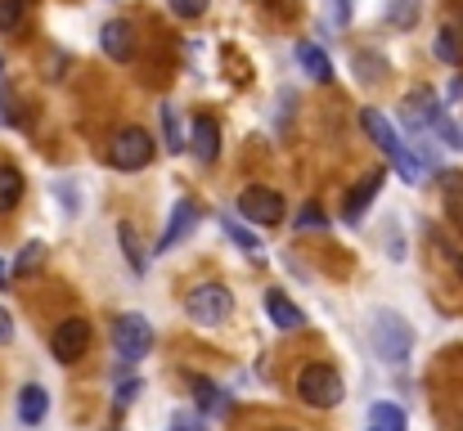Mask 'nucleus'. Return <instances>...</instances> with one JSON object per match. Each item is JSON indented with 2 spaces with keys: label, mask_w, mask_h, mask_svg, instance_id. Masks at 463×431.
<instances>
[{
  "label": "nucleus",
  "mask_w": 463,
  "mask_h": 431,
  "mask_svg": "<svg viewBox=\"0 0 463 431\" xmlns=\"http://www.w3.org/2000/svg\"><path fill=\"white\" fill-rule=\"evenodd\" d=\"M45 414H50V391L45 387H23L18 391V423H27V427H41L45 423Z\"/></svg>",
  "instance_id": "nucleus-15"
},
{
  "label": "nucleus",
  "mask_w": 463,
  "mask_h": 431,
  "mask_svg": "<svg viewBox=\"0 0 463 431\" xmlns=\"http://www.w3.org/2000/svg\"><path fill=\"white\" fill-rule=\"evenodd\" d=\"M432 243H437V252H441V261H446L450 270H459V275H463V252H459V248H455V243H450V239H446L441 230H432Z\"/></svg>",
  "instance_id": "nucleus-26"
},
{
  "label": "nucleus",
  "mask_w": 463,
  "mask_h": 431,
  "mask_svg": "<svg viewBox=\"0 0 463 431\" xmlns=\"http://www.w3.org/2000/svg\"><path fill=\"white\" fill-rule=\"evenodd\" d=\"M298 68L307 72L310 81H319V86H328V81H333V59H328L319 45H310V41L298 45Z\"/></svg>",
  "instance_id": "nucleus-16"
},
{
  "label": "nucleus",
  "mask_w": 463,
  "mask_h": 431,
  "mask_svg": "<svg viewBox=\"0 0 463 431\" xmlns=\"http://www.w3.org/2000/svg\"><path fill=\"white\" fill-rule=\"evenodd\" d=\"M293 225H298L302 234H310V230H324V225H328V216H324V207H319V202H307V207H302V216H298Z\"/></svg>",
  "instance_id": "nucleus-27"
},
{
  "label": "nucleus",
  "mask_w": 463,
  "mask_h": 431,
  "mask_svg": "<svg viewBox=\"0 0 463 431\" xmlns=\"http://www.w3.org/2000/svg\"><path fill=\"white\" fill-rule=\"evenodd\" d=\"M437 126H441V136L450 140V148H463V131H459V126H455V122H446V117H441Z\"/></svg>",
  "instance_id": "nucleus-32"
},
{
  "label": "nucleus",
  "mask_w": 463,
  "mask_h": 431,
  "mask_svg": "<svg viewBox=\"0 0 463 431\" xmlns=\"http://www.w3.org/2000/svg\"><path fill=\"white\" fill-rule=\"evenodd\" d=\"M184 314L194 323H203V328H216V323H225L234 314V296H230L225 284H198L184 292Z\"/></svg>",
  "instance_id": "nucleus-4"
},
{
  "label": "nucleus",
  "mask_w": 463,
  "mask_h": 431,
  "mask_svg": "<svg viewBox=\"0 0 463 431\" xmlns=\"http://www.w3.org/2000/svg\"><path fill=\"white\" fill-rule=\"evenodd\" d=\"M9 342H14V314L0 305V346H9Z\"/></svg>",
  "instance_id": "nucleus-31"
},
{
  "label": "nucleus",
  "mask_w": 463,
  "mask_h": 431,
  "mask_svg": "<svg viewBox=\"0 0 463 431\" xmlns=\"http://www.w3.org/2000/svg\"><path fill=\"white\" fill-rule=\"evenodd\" d=\"M369 427L373 431H410V418H405L401 405H392V400H373V405H369Z\"/></svg>",
  "instance_id": "nucleus-17"
},
{
  "label": "nucleus",
  "mask_w": 463,
  "mask_h": 431,
  "mask_svg": "<svg viewBox=\"0 0 463 431\" xmlns=\"http://www.w3.org/2000/svg\"><path fill=\"white\" fill-rule=\"evenodd\" d=\"M203 216H198V202L194 198H180L175 207H171V220H166V230H162V239H157V257H166L175 243H184L189 234H194V225H198Z\"/></svg>",
  "instance_id": "nucleus-9"
},
{
  "label": "nucleus",
  "mask_w": 463,
  "mask_h": 431,
  "mask_svg": "<svg viewBox=\"0 0 463 431\" xmlns=\"http://www.w3.org/2000/svg\"><path fill=\"white\" fill-rule=\"evenodd\" d=\"M41 261H45V248H41V243H27V248L18 252L14 270H18V275H32V270H41Z\"/></svg>",
  "instance_id": "nucleus-25"
},
{
  "label": "nucleus",
  "mask_w": 463,
  "mask_h": 431,
  "mask_svg": "<svg viewBox=\"0 0 463 431\" xmlns=\"http://www.w3.org/2000/svg\"><path fill=\"white\" fill-rule=\"evenodd\" d=\"M194 396H198V405H203L207 414H225V409H230L225 391H221L216 382H207V378H194Z\"/></svg>",
  "instance_id": "nucleus-22"
},
{
  "label": "nucleus",
  "mask_w": 463,
  "mask_h": 431,
  "mask_svg": "<svg viewBox=\"0 0 463 431\" xmlns=\"http://www.w3.org/2000/svg\"><path fill=\"white\" fill-rule=\"evenodd\" d=\"M284 431H293V427H284Z\"/></svg>",
  "instance_id": "nucleus-39"
},
{
  "label": "nucleus",
  "mask_w": 463,
  "mask_h": 431,
  "mask_svg": "<svg viewBox=\"0 0 463 431\" xmlns=\"http://www.w3.org/2000/svg\"><path fill=\"white\" fill-rule=\"evenodd\" d=\"M369 431H373V427H369Z\"/></svg>",
  "instance_id": "nucleus-41"
},
{
  "label": "nucleus",
  "mask_w": 463,
  "mask_h": 431,
  "mask_svg": "<svg viewBox=\"0 0 463 431\" xmlns=\"http://www.w3.org/2000/svg\"><path fill=\"white\" fill-rule=\"evenodd\" d=\"M113 351H118L122 364L145 360V355L154 351V323H149L145 314H122V319L113 323Z\"/></svg>",
  "instance_id": "nucleus-5"
},
{
  "label": "nucleus",
  "mask_w": 463,
  "mask_h": 431,
  "mask_svg": "<svg viewBox=\"0 0 463 431\" xmlns=\"http://www.w3.org/2000/svg\"><path fill=\"white\" fill-rule=\"evenodd\" d=\"M18 202H23V175L14 166H0V216L14 211Z\"/></svg>",
  "instance_id": "nucleus-20"
},
{
  "label": "nucleus",
  "mask_w": 463,
  "mask_h": 431,
  "mask_svg": "<svg viewBox=\"0 0 463 431\" xmlns=\"http://www.w3.org/2000/svg\"><path fill=\"white\" fill-rule=\"evenodd\" d=\"M328 9H333V23H346L351 18V0H328Z\"/></svg>",
  "instance_id": "nucleus-33"
},
{
  "label": "nucleus",
  "mask_w": 463,
  "mask_h": 431,
  "mask_svg": "<svg viewBox=\"0 0 463 431\" xmlns=\"http://www.w3.org/2000/svg\"><path fill=\"white\" fill-rule=\"evenodd\" d=\"M27 18V0H0V32H18Z\"/></svg>",
  "instance_id": "nucleus-24"
},
{
  "label": "nucleus",
  "mask_w": 463,
  "mask_h": 431,
  "mask_svg": "<svg viewBox=\"0 0 463 431\" xmlns=\"http://www.w3.org/2000/svg\"><path fill=\"white\" fill-rule=\"evenodd\" d=\"M189 148H194V157L203 162V166H212L216 157H221V126H216V117H194V126H189Z\"/></svg>",
  "instance_id": "nucleus-12"
},
{
  "label": "nucleus",
  "mask_w": 463,
  "mask_h": 431,
  "mask_svg": "<svg viewBox=\"0 0 463 431\" xmlns=\"http://www.w3.org/2000/svg\"><path fill=\"white\" fill-rule=\"evenodd\" d=\"M360 126H364V136H369V140L387 153V162L401 171V180H405V184H419V180H423V162H419V157H414V153L401 144L396 126H392L378 108H364V113H360Z\"/></svg>",
  "instance_id": "nucleus-1"
},
{
  "label": "nucleus",
  "mask_w": 463,
  "mask_h": 431,
  "mask_svg": "<svg viewBox=\"0 0 463 431\" xmlns=\"http://www.w3.org/2000/svg\"><path fill=\"white\" fill-rule=\"evenodd\" d=\"M157 117H162V140H166L171 153L189 148V140H184V122H180V108H175V104H162V108H157Z\"/></svg>",
  "instance_id": "nucleus-18"
},
{
  "label": "nucleus",
  "mask_w": 463,
  "mask_h": 431,
  "mask_svg": "<svg viewBox=\"0 0 463 431\" xmlns=\"http://www.w3.org/2000/svg\"><path fill=\"white\" fill-rule=\"evenodd\" d=\"M261 5H266V9H293L288 0H261Z\"/></svg>",
  "instance_id": "nucleus-37"
},
{
  "label": "nucleus",
  "mask_w": 463,
  "mask_h": 431,
  "mask_svg": "<svg viewBox=\"0 0 463 431\" xmlns=\"http://www.w3.org/2000/svg\"><path fill=\"white\" fill-rule=\"evenodd\" d=\"M401 122H405L410 131H428V126H437V122H441V99H437L432 90H414V95H405V104H401Z\"/></svg>",
  "instance_id": "nucleus-10"
},
{
  "label": "nucleus",
  "mask_w": 463,
  "mask_h": 431,
  "mask_svg": "<svg viewBox=\"0 0 463 431\" xmlns=\"http://www.w3.org/2000/svg\"><path fill=\"white\" fill-rule=\"evenodd\" d=\"M463 95V77H455V81H450V99H459Z\"/></svg>",
  "instance_id": "nucleus-36"
},
{
  "label": "nucleus",
  "mask_w": 463,
  "mask_h": 431,
  "mask_svg": "<svg viewBox=\"0 0 463 431\" xmlns=\"http://www.w3.org/2000/svg\"><path fill=\"white\" fill-rule=\"evenodd\" d=\"M239 211L252 225H279L284 220V198L275 189H266V184H252V189L239 193Z\"/></svg>",
  "instance_id": "nucleus-7"
},
{
  "label": "nucleus",
  "mask_w": 463,
  "mask_h": 431,
  "mask_svg": "<svg viewBox=\"0 0 463 431\" xmlns=\"http://www.w3.org/2000/svg\"><path fill=\"white\" fill-rule=\"evenodd\" d=\"M450 216H455V225L463 230V202H459V198H450Z\"/></svg>",
  "instance_id": "nucleus-34"
},
{
  "label": "nucleus",
  "mask_w": 463,
  "mask_h": 431,
  "mask_svg": "<svg viewBox=\"0 0 463 431\" xmlns=\"http://www.w3.org/2000/svg\"><path fill=\"white\" fill-rule=\"evenodd\" d=\"M221 230L230 234V243H234V248H243L248 257H261V239H257L248 225H239L234 216H225V211H221Z\"/></svg>",
  "instance_id": "nucleus-19"
},
{
  "label": "nucleus",
  "mask_w": 463,
  "mask_h": 431,
  "mask_svg": "<svg viewBox=\"0 0 463 431\" xmlns=\"http://www.w3.org/2000/svg\"><path fill=\"white\" fill-rule=\"evenodd\" d=\"M109 162L118 171H145L154 162V136L140 131V126H122L113 144H109Z\"/></svg>",
  "instance_id": "nucleus-6"
},
{
  "label": "nucleus",
  "mask_w": 463,
  "mask_h": 431,
  "mask_svg": "<svg viewBox=\"0 0 463 431\" xmlns=\"http://www.w3.org/2000/svg\"><path fill=\"white\" fill-rule=\"evenodd\" d=\"M414 5H419V0H396V9H392V23H396V27H405V23L414 18Z\"/></svg>",
  "instance_id": "nucleus-29"
},
{
  "label": "nucleus",
  "mask_w": 463,
  "mask_h": 431,
  "mask_svg": "<svg viewBox=\"0 0 463 431\" xmlns=\"http://www.w3.org/2000/svg\"><path fill=\"white\" fill-rule=\"evenodd\" d=\"M0 287H9V266L0 261Z\"/></svg>",
  "instance_id": "nucleus-38"
},
{
  "label": "nucleus",
  "mask_w": 463,
  "mask_h": 431,
  "mask_svg": "<svg viewBox=\"0 0 463 431\" xmlns=\"http://www.w3.org/2000/svg\"><path fill=\"white\" fill-rule=\"evenodd\" d=\"M378 189H383V171H369V175H364V180H360V184H355V189L346 193L342 211H346V220H351V225H355V220H360V216L369 211V202L378 198Z\"/></svg>",
  "instance_id": "nucleus-14"
},
{
  "label": "nucleus",
  "mask_w": 463,
  "mask_h": 431,
  "mask_svg": "<svg viewBox=\"0 0 463 431\" xmlns=\"http://www.w3.org/2000/svg\"><path fill=\"white\" fill-rule=\"evenodd\" d=\"M459 431H463V423H459Z\"/></svg>",
  "instance_id": "nucleus-40"
},
{
  "label": "nucleus",
  "mask_w": 463,
  "mask_h": 431,
  "mask_svg": "<svg viewBox=\"0 0 463 431\" xmlns=\"http://www.w3.org/2000/svg\"><path fill=\"white\" fill-rule=\"evenodd\" d=\"M437 54H441L446 63L463 68V41L455 36V27H441V36H437Z\"/></svg>",
  "instance_id": "nucleus-23"
},
{
  "label": "nucleus",
  "mask_w": 463,
  "mask_h": 431,
  "mask_svg": "<svg viewBox=\"0 0 463 431\" xmlns=\"http://www.w3.org/2000/svg\"><path fill=\"white\" fill-rule=\"evenodd\" d=\"M369 346H373V355L383 360V364H410V355H414V328L401 319V314H392V310H378L373 314V323H369Z\"/></svg>",
  "instance_id": "nucleus-2"
},
{
  "label": "nucleus",
  "mask_w": 463,
  "mask_h": 431,
  "mask_svg": "<svg viewBox=\"0 0 463 431\" xmlns=\"http://www.w3.org/2000/svg\"><path fill=\"white\" fill-rule=\"evenodd\" d=\"M99 45H104V54H109L113 63H131V59H136V27L122 23V18H113V23H104Z\"/></svg>",
  "instance_id": "nucleus-11"
},
{
  "label": "nucleus",
  "mask_w": 463,
  "mask_h": 431,
  "mask_svg": "<svg viewBox=\"0 0 463 431\" xmlns=\"http://www.w3.org/2000/svg\"><path fill=\"white\" fill-rule=\"evenodd\" d=\"M118 239H122V252H127V266H131L136 275H145V270H149V257H145V248H140V239H136V230H131V225H118Z\"/></svg>",
  "instance_id": "nucleus-21"
},
{
  "label": "nucleus",
  "mask_w": 463,
  "mask_h": 431,
  "mask_svg": "<svg viewBox=\"0 0 463 431\" xmlns=\"http://www.w3.org/2000/svg\"><path fill=\"white\" fill-rule=\"evenodd\" d=\"M136 396H140V378H136V382H122V387H118V409H127Z\"/></svg>",
  "instance_id": "nucleus-30"
},
{
  "label": "nucleus",
  "mask_w": 463,
  "mask_h": 431,
  "mask_svg": "<svg viewBox=\"0 0 463 431\" xmlns=\"http://www.w3.org/2000/svg\"><path fill=\"white\" fill-rule=\"evenodd\" d=\"M298 396H302V405H310V409H337L342 396H346L342 373L328 369V364H307L298 373Z\"/></svg>",
  "instance_id": "nucleus-3"
},
{
  "label": "nucleus",
  "mask_w": 463,
  "mask_h": 431,
  "mask_svg": "<svg viewBox=\"0 0 463 431\" xmlns=\"http://www.w3.org/2000/svg\"><path fill=\"white\" fill-rule=\"evenodd\" d=\"M266 314H270V323H275V328H284V333L307 328V310H302V305H293L279 287H270V292H266Z\"/></svg>",
  "instance_id": "nucleus-13"
},
{
  "label": "nucleus",
  "mask_w": 463,
  "mask_h": 431,
  "mask_svg": "<svg viewBox=\"0 0 463 431\" xmlns=\"http://www.w3.org/2000/svg\"><path fill=\"white\" fill-rule=\"evenodd\" d=\"M207 5H212V0H171V14H180V18H203Z\"/></svg>",
  "instance_id": "nucleus-28"
},
{
  "label": "nucleus",
  "mask_w": 463,
  "mask_h": 431,
  "mask_svg": "<svg viewBox=\"0 0 463 431\" xmlns=\"http://www.w3.org/2000/svg\"><path fill=\"white\" fill-rule=\"evenodd\" d=\"M171 431H198V423H194V418H175V427Z\"/></svg>",
  "instance_id": "nucleus-35"
},
{
  "label": "nucleus",
  "mask_w": 463,
  "mask_h": 431,
  "mask_svg": "<svg viewBox=\"0 0 463 431\" xmlns=\"http://www.w3.org/2000/svg\"><path fill=\"white\" fill-rule=\"evenodd\" d=\"M50 351H54V360L59 364H77L86 351H90V323L86 319H63L59 328H54V337H50Z\"/></svg>",
  "instance_id": "nucleus-8"
}]
</instances>
